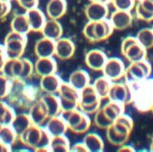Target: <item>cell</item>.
I'll return each instance as SVG.
<instances>
[{
  "instance_id": "cell-12",
  "label": "cell",
  "mask_w": 153,
  "mask_h": 152,
  "mask_svg": "<svg viewBox=\"0 0 153 152\" xmlns=\"http://www.w3.org/2000/svg\"><path fill=\"white\" fill-rule=\"evenodd\" d=\"M84 14L88 22H98L106 19L108 16L107 4L100 2H90L84 9Z\"/></svg>"
},
{
  "instance_id": "cell-47",
  "label": "cell",
  "mask_w": 153,
  "mask_h": 152,
  "mask_svg": "<svg viewBox=\"0 0 153 152\" xmlns=\"http://www.w3.org/2000/svg\"><path fill=\"white\" fill-rule=\"evenodd\" d=\"M70 151L71 152H88V149L86 148V146L84 145L83 142H78L70 147Z\"/></svg>"
},
{
  "instance_id": "cell-5",
  "label": "cell",
  "mask_w": 153,
  "mask_h": 152,
  "mask_svg": "<svg viewBox=\"0 0 153 152\" xmlns=\"http://www.w3.org/2000/svg\"><path fill=\"white\" fill-rule=\"evenodd\" d=\"M101 108V99L93 85H88L79 91L78 109L85 114H93Z\"/></svg>"
},
{
  "instance_id": "cell-27",
  "label": "cell",
  "mask_w": 153,
  "mask_h": 152,
  "mask_svg": "<svg viewBox=\"0 0 153 152\" xmlns=\"http://www.w3.org/2000/svg\"><path fill=\"white\" fill-rule=\"evenodd\" d=\"M84 114L85 113H82L79 109H74L70 110H62L60 113V116L65 120L68 129L72 132L82 122Z\"/></svg>"
},
{
  "instance_id": "cell-54",
  "label": "cell",
  "mask_w": 153,
  "mask_h": 152,
  "mask_svg": "<svg viewBox=\"0 0 153 152\" xmlns=\"http://www.w3.org/2000/svg\"><path fill=\"white\" fill-rule=\"evenodd\" d=\"M152 31H153V26H152Z\"/></svg>"
},
{
  "instance_id": "cell-43",
  "label": "cell",
  "mask_w": 153,
  "mask_h": 152,
  "mask_svg": "<svg viewBox=\"0 0 153 152\" xmlns=\"http://www.w3.org/2000/svg\"><path fill=\"white\" fill-rule=\"evenodd\" d=\"M16 1H17L19 6L21 7L22 9L25 11L37 8L39 5V0H16Z\"/></svg>"
},
{
  "instance_id": "cell-33",
  "label": "cell",
  "mask_w": 153,
  "mask_h": 152,
  "mask_svg": "<svg viewBox=\"0 0 153 152\" xmlns=\"http://www.w3.org/2000/svg\"><path fill=\"white\" fill-rule=\"evenodd\" d=\"M18 139L19 135L16 133L14 128L11 125L0 126V142L12 147L18 141Z\"/></svg>"
},
{
  "instance_id": "cell-3",
  "label": "cell",
  "mask_w": 153,
  "mask_h": 152,
  "mask_svg": "<svg viewBox=\"0 0 153 152\" xmlns=\"http://www.w3.org/2000/svg\"><path fill=\"white\" fill-rule=\"evenodd\" d=\"M19 139L23 145L37 151L41 148H50L51 136L46 128L32 124L22 135L19 136Z\"/></svg>"
},
{
  "instance_id": "cell-19",
  "label": "cell",
  "mask_w": 153,
  "mask_h": 152,
  "mask_svg": "<svg viewBox=\"0 0 153 152\" xmlns=\"http://www.w3.org/2000/svg\"><path fill=\"white\" fill-rule=\"evenodd\" d=\"M135 13L140 21L151 22L153 21V0H137Z\"/></svg>"
},
{
  "instance_id": "cell-24",
  "label": "cell",
  "mask_w": 153,
  "mask_h": 152,
  "mask_svg": "<svg viewBox=\"0 0 153 152\" xmlns=\"http://www.w3.org/2000/svg\"><path fill=\"white\" fill-rule=\"evenodd\" d=\"M41 33L43 37L57 41L63 35V27L58 21L50 19L49 21L46 22L43 29L41 30Z\"/></svg>"
},
{
  "instance_id": "cell-17",
  "label": "cell",
  "mask_w": 153,
  "mask_h": 152,
  "mask_svg": "<svg viewBox=\"0 0 153 152\" xmlns=\"http://www.w3.org/2000/svg\"><path fill=\"white\" fill-rule=\"evenodd\" d=\"M66 0H50L46 6V13L48 18L58 21L67 13Z\"/></svg>"
},
{
  "instance_id": "cell-49",
  "label": "cell",
  "mask_w": 153,
  "mask_h": 152,
  "mask_svg": "<svg viewBox=\"0 0 153 152\" xmlns=\"http://www.w3.org/2000/svg\"><path fill=\"white\" fill-rule=\"evenodd\" d=\"M10 151H12V147L6 145L2 142H0V152H10Z\"/></svg>"
},
{
  "instance_id": "cell-26",
  "label": "cell",
  "mask_w": 153,
  "mask_h": 152,
  "mask_svg": "<svg viewBox=\"0 0 153 152\" xmlns=\"http://www.w3.org/2000/svg\"><path fill=\"white\" fill-rule=\"evenodd\" d=\"M69 83L74 88L80 91L85 86L90 85V76L84 70L74 71L69 76Z\"/></svg>"
},
{
  "instance_id": "cell-48",
  "label": "cell",
  "mask_w": 153,
  "mask_h": 152,
  "mask_svg": "<svg viewBox=\"0 0 153 152\" xmlns=\"http://www.w3.org/2000/svg\"><path fill=\"white\" fill-rule=\"evenodd\" d=\"M120 148L118 149V152H134L135 149L134 147H132L131 145H123L121 146H119Z\"/></svg>"
},
{
  "instance_id": "cell-28",
  "label": "cell",
  "mask_w": 153,
  "mask_h": 152,
  "mask_svg": "<svg viewBox=\"0 0 153 152\" xmlns=\"http://www.w3.org/2000/svg\"><path fill=\"white\" fill-rule=\"evenodd\" d=\"M10 27L12 31L18 32L23 35H27L31 31L29 22L25 14H17L12 19Z\"/></svg>"
},
{
  "instance_id": "cell-18",
  "label": "cell",
  "mask_w": 153,
  "mask_h": 152,
  "mask_svg": "<svg viewBox=\"0 0 153 152\" xmlns=\"http://www.w3.org/2000/svg\"><path fill=\"white\" fill-rule=\"evenodd\" d=\"M54 50L55 41L46 37L39 39L34 46V53L38 58L52 57L54 55Z\"/></svg>"
},
{
  "instance_id": "cell-31",
  "label": "cell",
  "mask_w": 153,
  "mask_h": 152,
  "mask_svg": "<svg viewBox=\"0 0 153 152\" xmlns=\"http://www.w3.org/2000/svg\"><path fill=\"white\" fill-rule=\"evenodd\" d=\"M32 124L33 123H32V120L29 116V114L19 113V114H16V116L14 118L13 122H12L11 126L14 128L16 133L19 136V135H22L27 128H29Z\"/></svg>"
},
{
  "instance_id": "cell-23",
  "label": "cell",
  "mask_w": 153,
  "mask_h": 152,
  "mask_svg": "<svg viewBox=\"0 0 153 152\" xmlns=\"http://www.w3.org/2000/svg\"><path fill=\"white\" fill-rule=\"evenodd\" d=\"M46 130L49 132L51 137H56V136L65 135L68 127L65 120L60 115H55L48 119L46 123Z\"/></svg>"
},
{
  "instance_id": "cell-4",
  "label": "cell",
  "mask_w": 153,
  "mask_h": 152,
  "mask_svg": "<svg viewBox=\"0 0 153 152\" xmlns=\"http://www.w3.org/2000/svg\"><path fill=\"white\" fill-rule=\"evenodd\" d=\"M27 45V37L18 32H9L4 39V49L8 59L21 58L25 51Z\"/></svg>"
},
{
  "instance_id": "cell-34",
  "label": "cell",
  "mask_w": 153,
  "mask_h": 152,
  "mask_svg": "<svg viewBox=\"0 0 153 152\" xmlns=\"http://www.w3.org/2000/svg\"><path fill=\"white\" fill-rule=\"evenodd\" d=\"M16 116V113L13 107L8 103L0 101V126L11 125Z\"/></svg>"
},
{
  "instance_id": "cell-52",
  "label": "cell",
  "mask_w": 153,
  "mask_h": 152,
  "mask_svg": "<svg viewBox=\"0 0 153 152\" xmlns=\"http://www.w3.org/2000/svg\"><path fill=\"white\" fill-rule=\"evenodd\" d=\"M1 1H4V2H11L12 0H1Z\"/></svg>"
},
{
  "instance_id": "cell-21",
  "label": "cell",
  "mask_w": 153,
  "mask_h": 152,
  "mask_svg": "<svg viewBox=\"0 0 153 152\" xmlns=\"http://www.w3.org/2000/svg\"><path fill=\"white\" fill-rule=\"evenodd\" d=\"M25 15L28 19V22H29L31 31L41 32L47 22L46 16L44 14V12L37 7L34 8V9H30L26 11Z\"/></svg>"
},
{
  "instance_id": "cell-29",
  "label": "cell",
  "mask_w": 153,
  "mask_h": 152,
  "mask_svg": "<svg viewBox=\"0 0 153 152\" xmlns=\"http://www.w3.org/2000/svg\"><path fill=\"white\" fill-rule=\"evenodd\" d=\"M41 99L44 104H45L50 117L55 116V115H60V113L62 111V110L61 106H60L58 96H56L55 94L45 93L44 95H41Z\"/></svg>"
},
{
  "instance_id": "cell-46",
  "label": "cell",
  "mask_w": 153,
  "mask_h": 152,
  "mask_svg": "<svg viewBox=\"0 0 153 152\" xmlns=\"http://www.w3.org/2000/svg\"><path fill=\"white\" fill-rule=\"evenodd\" d=\"M7 54L5 53V49H4V46L3 45H0V73L2 72V69L5 63L7 61Z\"/></svg>"
},
{
  "instance_id": "cell-10",
  "label": "cell",
  "mask_w": 153,
  "mask_h": 152,
  "mask_svg": "<svg viewBox=\"0 0 153 152\" xmlns=\"http://www.w3.org/2000/svg\"><path fill=\"white\" fill-rule=\"evenodd\" d=\"M76 53V46L69 38H60L55 41L54 55L60 60H69Z\"/></svg>"
},
{
  "instance_id": "cell-16",
  "label": "cell",
  "mask_w": 153,
  "mask_h": 152,
  "mask_svg": "<svg viewBox=\"0 0 153 152\" xmlns=\"http://www.w3.org/2000/svg\"><path fill=\"white\" fill-rule=\"evenodd\" d=\"M114 27L108 19H102V21L93 22V34L95 43L103 42L108 39L114 33Z\"/></svg>"
},
{
  "instance_id": "cell-51",
  "label": "cell",
  "mask_w": 153,
  "mask_h": 152,
  "mask_svg": "<svg viewBox=\"0 0 153 152\" xmlns=\"http://www.w3.org/2000/svg\"><path fill=\"white\" fill-rule=\"evenodd\" d=\"M150 151H152V152H153V139H152L151 145H150Z\"/></svg>"
},
{
  "instance_id": "cell-20",
  "label": "cell",
  "mask_w": 153,
  "mask_h": 152,
  "mask_svg": "<svg viewBox=\"0 0 153 152\" xmlns=\"http://www.w3.org/2000/svg\"><path fill=\"white\" fill-rule=\"evenodd\" d=\"M61 82V79L56 74L45 76L40 79V90L48 94H57Z\"/></svg>"
},
{
  "instance_id": "cell-50",
  "label": "cell",
  "mask_w": 153,
  "mask_h": 152,
  "mask_svg": "<svg viewBox=\"0 0 153 152\" xmlns=\"http://www.w3.org/2000/svg\"><path fill=\"white\" fill-rule=\"evenodd\" d=\"M90 2H100L104 4H108V2H111V0H89Z\"/></svg>"
},
{
  "instance_id": "cell-2",
  "label": "cell",
  "mask_w": 153,
  "mask_h": 152,
  "mask_svg": "<svg viewBox=\"0 0 153 152\" xmlns=\"http://www.w3.org/2000/svg\"><path fill=\"white\" fill-rule=\"evenodd\" d=\"M132 92V103L139 113H147L153 105V79L128 83Z\"/></svg>"
},
{
  "instance_id": "cell-22",
  "label": "cell",
  "mask_w": 153,
  "mask_h": 152,
  "mask_svg": "<svg viewBox=\"0 0 153 152\" xmlns=\"http://www.w3.org/2000/svg\"><path fill=\"white\" fill-rule=\"evenodd\" d=\"M22 67H23V60L22 57L15 58V59H7L1 73H3L7 78H9L11 81L16 79H21Z\"/></svg>"
},
{
  "instance_id": "cell-7",
  "label": "cell",
  "mask_w": 153,
  "mask_h": 152,
  "mask_svg": "<svg viewBox=\"0 0 153 152\" xmlns=\"http://www.w3.org/2000/svg\"><path fill=\"white\" fill-rule=\"evenodd\" d=\"M57 94L62 110L78 109L79 91L74 88L69 82H61Z\"/></svg>"
},
{
  "instance_id": "cell-45",
  "label": "cell",
  "mask_w": 153,
  "mask_h": 152,
  "mask_svg": "<svg viewBox=\"0 0 153 152\" xmlns=\"http://www.w3.org/2000/svg\"><path fill=\"white\" fill-rule=\"evenodd\" d=\"M11 12V4L10 2H4L0 0V19L6 18Z\"/></svg>"
},
{
  "instance_id": "cell-38",
  "label": "cell",
  "mask_w": 153,
  "mask_h": 152,
  "mask_svg": "<svg viewBox=\"0 0 153 152\" xmlns=\"http://www.w3.org/2000/svg\"><path fill=\"white\" fill-rule=\"evenodd\" d=\"M138 42L144 49L149 50L153 47V31L152 28H143L140 29L136 36Z\"/></svg>"
},
{
  "instance_id": "cell-32",
  "label": "cell",
  "mask_w": 153,
  "mask_h": 152,
  "mask_svg": "<svg viewBox=\"0 0 153 152\" xmlns=\"http://www.w3.org/2000/svg\"><path fill=\"white\" fill-rule=\"evenodd\" d=\"M124 108L125 105L121 103L115 102V101H110L108 102L104 107H102L104 113L111 119V121H114L119 115L124 113Z\"/></svg>"
},
{
  "instance_id": "cell-15",
  "label": "cell",
  "mask_w": 153,
  "mask_h": 152,
  "mask_svg": "<svg viewBox=\"0 0 153 152\" xmlns=\"http://www.w3.org/2000/svg\"><path fill=\"white\" fill-rule=\"evenodd\" d=\"M133 19L134 18H133L131 12L115 10L111 16L110 22L114 30L121 31L131 27L133 23Z\"/></svg>"
},
{
  "instance_id": "cell-37",
  "label": "cell",
  "mask_w": 153,
  "mask_h": 152,
  "mask_svg": "<svg viewBox=\"0 0 153 152\" xmlns=\"http://www.w3.org/2000/svg\"><path fill=\"white\" fill-rule=\"evenodd\" d=\"M107 133H106V136H107V139L108 142L111 143V145L114 146H121L123 145H125V143L128 142L129 139V136H125V135H122L118 133V132H116L112 126L111 125L108 128L106 129Z\"/></svg>"
},
{
  "instance_id": "cell-36",
  "label": "cell",
  "mask_w": 153,
  "mask_h": 152,
  "mask_svg": "<svg viewBox=\"0 0 153 152\" xmlns=\"http://www.w3.org/2000/svg\"><path fill=\"white\" fill-rule=\"evenodd\" d=\"M111 81H110L108 78L106 77H99L98 79H95L93 85L94 89L97 92L98 96L100 97V99L103 100V99H107L108 98V92H110L111 89Z\"/></svg>"
},
{
  "instance_id": "cell-6",
  "label": "cell",
  "mask_w": 153,
  "mask_h": 152,
  "mask_svg": "<svg viewBox=\"0 0 153 152\" xmlns=\"http://www.w3.org/2000/svg\"><path fill=\"white\" fill-rule=\"evenodd\" d=\"M151 73V64L144 59V60L142 61L130 63V65L125 69L124 78H125L126 83H131L148 79L150 77Z\"/></svg>"
},
{
  "instance_id": "cell-8",
  "label": "cell",
  "mask_w": 153,
  "mask_h": 152,
  "mask_svg": "<svg viewBox=\"0 0 153 152\" xmlns=\"http://www.w3.org/2000/svg\"><path fill=\"white\" fill-rule=\"evenodd\" d=\"M125 65L121 59L117 57H111L108 59L104 65L102 72L104 77L108 78L111 82L119 81L122 79L125 74Z\"/></svg>"
},
{
  "instance_id": "cell-25",
  "label": "cell",
  "mask_w": 153,
  "mask_h": 152,
  "mask_svg": "<svg viewBox=\"0 0 153 152\" xmlns=\"http://www.w3.org/2000/svg\"><path fill=\"white\" fill-rule=\"evenodd\" d=\"M146 50H147L144 49L139 42H136L133 44L132 46L129 47L122 53V55L130 63L138 62V61H142V60H144V59H146V54H147Z\"/></svg>"
},
{
  "instance_id": "cell-39",
  "label": "cell",
  "mask_w": 153,
  "mask_h": 152,
  "mask_svg": "<svg viewBox=\"0 0 153 152\" xmlns=\"http://www.w3.org/2000/svg\"><path fill=\"white\" fill-rule=\"evenodd\" d=\"M112 123H114V121H111V119L104 113L102 108H100V109L95 113L94 124L96 125V127L100 128V129H105V130H106L107 128L110 127Z\"/></svg>"
},
{
  "instance_id": "cell-42",
  "label": "cell",
  "mask_w": 153,
  "mask_h": 152,
  "mask_svg": "<svg viewBox=\"0 0 153 152\" xmlns=\"http://www.w3.org/2000/svg\"><path fill=\"white\" fill-rule=\"evenodd\" d=\"M91 127V120L90 118L88 117L87 114H84L83 116V119L82 120L78 126H76L75 129L72 131L74 134H76V135H82V134H85L88 132V130L90 129Z\"/></svg>"
},
{
  "instance_id": "cell-13",
  "label": "cell",
  "mask_w": 153,
  "mask_h": 152,
  "mask_svg": "<svg viewBox=\"0 0 153 152\" xmlns=\"http://www.w3.org/2000/svg\"><path fill=\"white\" fill-rule=\"evenodd\" d=\"M108 60L107 54L101 50H91L85 54V65L92 71H102Z\"/></svg>"
},
{
  "instance_id": "cell-1",
  "label": "cell",
  "mask_w": 153,
  "mask_h": 152,
  "mask_svg": "<svg viewBox=\"0 0 153 152\" xmlns=\"http://www.w3.org/2000/svg\"><path fill=\"white\" fill-rule=\"evenodd\" d=\"M40 97L41 95L37 87L27 85L23 79H12L11 89L7 99L8 104L14 109L29 110L32 104Z\"/></svg>"
},
{
  "instance_id": "cell-11",
  "label": "cell",
  "mask_w": 153,
  "mask_h": 152,
  "mask_svg": "<svg viewBox=\"0 0 153 152\" xmlns=\"http://www.w3.org/2000/svg\"><path fill=\"white\" fill-rule=\"evenodd\" d=\"M28 110H29V113L28 114H29V116L31 118L32 123L35 124V125L42 126L50 118L48 110L45 104L42 101L41 97L32 104V106L29 108Z\"/></svg>"
},
{
  "instance_id": "cell-35",
  "label": "cell",
  "mask_w": 153,
  "mask_h": 152,
  "mask_svg": "<svg viewBox=\"0 0 153 152\" xmlns=\"http://www.w3.org/2000/svg\"><path fill=\"white\" fill-rule=\"evenodd\" d=\"M70 142L65 135L51 137L50 148L52 152H69L70 151Z\"/></svg>"
},
{
  "instance_id": "cell-44",
  "label": "cell",
  "mask_w": 153,
  "mask_h": 152,
  "mask_svg": "<svg viewBox=\"0 0 153 152\" xmlns=\"http://www.w3.org/2000/svg\"><path fill=\"white\" fill-rule=\"evenodd\" d=\"M115 120L120 122V123H122V124H124V125H125L126 127H128L129 129L133 131V128H134V121H133V119L130 116H129V115H126V114L122 113L121 115H119V116L116 118Z\"/></svg>"
},
{
  "instance_id": "cell-40",
  "label": "cell",
  "mask_w": 153,
  "mask_h": 152,
  "mask_svg": "<svg viewBox=\"0 0 153 152\" xmlns=\"http://www.w3.org/2000/svg\"><path fill=\"white\" fill-rule=\"evenodd\" d=\"M137 0H111V5L115 10L131 12L135 8Z\"/></svg>"
},
{
  "instance_id": "cell-14",
  "label": "cell",
  "mask_w": 153,
  "mask_h": 152,
  "mask_svg": "<svg viewBox=\"0 0 153 152\" xmlns=\"http://www.w3.org/2000/svg\"><path fill=\"white\" fill-rule=\"evenodd\" d=\"M56 72H57V63L52 57L38 58L34 63V73L40 78L56 74Z\"/></svg>"
},
{
  "instance_id": "cell-9",
  "label": "cell",
  "mask_w": 153,
  "mask_h": 152,
  "mask_svg": "<svg viewBox=\"0 0 153 152\" xmlns=\"http://www.w3.org/2000/svg\"><path fill=\"white\" fill-rule=\"evenodd\" d=\"M108 98L110 101H115L123 105H129L132 103V92L128 83H111Z\"/></svg>"
},
{
  "instance_id": "cell-41",
  "label": "cell",
  "mask_w": 153,
  "mask_h": 152,
  "mask_svg": "<svg viewBox=\"0 0 153 152\" xmlns=\"http://www.w3.org/2000/svg\"><path fill=\"white\" fill-rule=\"evenodd\" d=\"M12 81L3 73H0V100L5 99L9 95Z\"/></svg>"
},
{
  "instance_id": "cell-53",
  "label": "cell",
  "mask_w": 153,
  "mask_h": 152,
  "mask_svg": "<svg viewBox=\"0 0 153 152\" xmlns=\"http://www.w3.org/2000/svg\"><path fill=\"white\" fill-rule=\"evenodd\" d=\"M150 111L153 113V105H152V107H151V109H150Z\"/></svg>"
},
{
  "instance_id": "cell-30",
  "label": "cell",
  "mask_w": 153,
  "mask_h": 152,
  "mask_svg": "<svg viewBox=\"0 0 153 152\" xmlns=\"http://www.w3.org/2000/svg\"><path fill=\"white\" fill-rule=\"evenodd\" d=\"M82 142L88 149V152H102L105 145L102 138L96 133H88L84 136Z\"/></svg>"
}]
</instances>
